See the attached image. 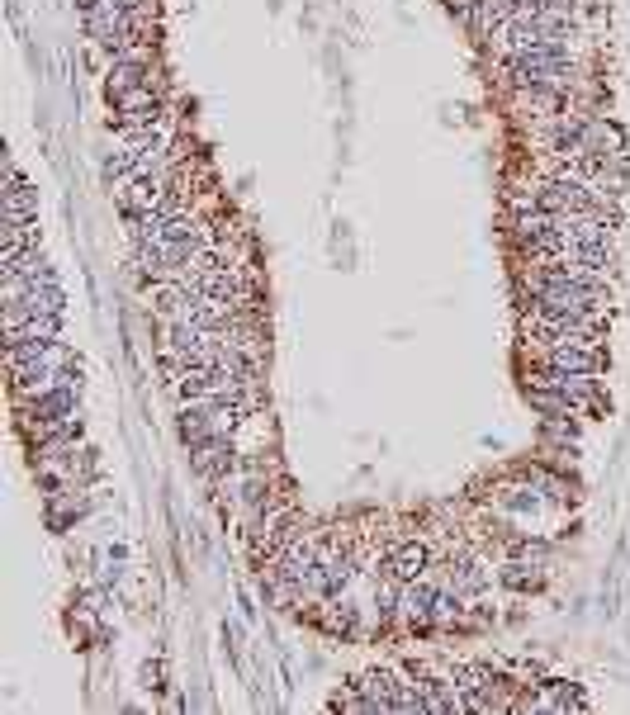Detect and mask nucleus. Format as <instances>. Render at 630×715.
<instances>
[{"mask_svg":"<svg viewBox=\"0 0 630 715\" xmlns=\"http://www.w3.org/2000/svg\"><path fill=\"white\" fill-rule=\"evenodd\" d=\"M427 564H432V550H427L422 540H403V545H394V550H389V564H384V573H394L398 583H413V578H422V573H427Z\"/></svg>","mask_w":630,"mask_h":715,"instance_id":"nucleus-6","label":"nucleus"},{"mask_svg":"<svg viewBox=\"0 0 630 715\" xmlns=\"http://www.w3.org/2000/svg\"><path fill=\"white\" fill-rule=\"evenodd\" d=\"M109 105L119 114H147V109H157V86H133L124 95H109Z\"/></svg>","mask_w":630,"mask_h":715,"instance_id":"nucleus-9","label":"nucleus"},{"mask_svg":"<svg viewBox=\"0 0 630 715\" xmlns=\"http://www.w3.org/2000/svg\"><path fill=\"white\" fill-rule=\"evenodd\" d=\"M540 573H545V564H540V559H517V564H507V569H503V583H507V588H536Z\"/></svg>","mask_w":630,"mask_h":715,"instance_id":"nucleus-11","label":"nucleus"},{"mask_svg":"<svg viewBox=\"0 0 630 715\" xmlns=\"http://www.w3.org/2000/svg\"><path fill=\"white\" fill-rule=\"evenodd\" d=\"M512 711H588V697L574 682H545V687H531L526 697L512 701Z\"/></svg>","mask_w":630,"mask_h":715,"instance_id":"nucleus-3","label":"nucleus"},{"mask_svg":"<svg viewBox=\"0 0 630 715\" xmlns=\"http://www.w3.org/2000/svg\"><path fill=\"white\" fill-rule=\"evenodd\" d=\"M38 251V218L34 223H5V247H0V266H15L19 256Z\"/></svg>","mask_w":630,"mask_h":715,"instance_id":"nucleus-7","label":"nucleus"},{"mask_svg":"<svg viewBox=\"0 0 630 715\" xmlns=\"http://www.w3.org/2000/svg\"><path fill=\"white\" fill-rule=\"evenodd\" d=\"M38 218V190L19 180L15 166H5V223H34Z\"/></svg>","mask_w":630,"mask_h":715,"instance_id":"nucleus-5","label":"nucleus"},{"mask_svg":"<svg viewBox=\"0 0 630 715\" xmlns=\"http://www.w3.org/2000/svg\"><path fill=\"white\" fill-rule=\"evenodd\" d=\"M190 460H195V469L204 479H223V474L237 465L233 436H204V441H195V446H190Z\"/></svg>","mask_w":630,"mask_h":715,"instance_id":"nucleus-4","label":"nucleus"},{"mask_svg":"<svg viewBox=\"0 0 630 715\" xmlns=\"http://www.w3.org/2000/svg\"><path fill=\"white\" fill-rule=\"evenodd\" d=\"M57 332H62V318H29L10 327V341H57Z\"/></svg>","mask_w":630,"mask_h":715,"instance_id":"nucleus-10","label":"nucleus"},{"mask_svg":"<svg viewBox=\"0 0 630 715\" xmlns=\"http://www.w3.org/2000/svg\"><path fill=\"white\" fill-rule=\"evenodd\" d=\"M356 687H360V692H365L370 701H375V711H394L398 673H389V668H375V673H360Z\"/></svg>","mask_w":630,"mask_h":715,"instance_id":"nucleus-8","label":"nucleus"},{"mask_svg":"<svg viewBox=\"0 0 630 715\" xmlns=\"http://www.w3.org/2000/svg\"><path fill=\"white\" fill-rule=\"evenodd\" d=\"M62 308H67L62 289H57V285H34L24 299L5 304V332H10V327H19V322H29V318H62Z\"/></svg>","mask_w":630,"mask_h":715,"instance_id":"nucleus-2","label":"nucleus"},{"mask_svg":"<svg viewBox=\"0 0 630 715\" xmlns=\"http://www.w3.org/2000/svg\"><path fill=\"white\" fill-rule=\"evenodd\" d=\"M436 592H441V578H413V583H403V597H398L394 616L403 621V626L413 630H427L432 626V607H436Z\"/></svg>","mask_w":630,"mask_h":715,"instance_id":"nucleus-1","label":"nucleus"}]
</instances>
